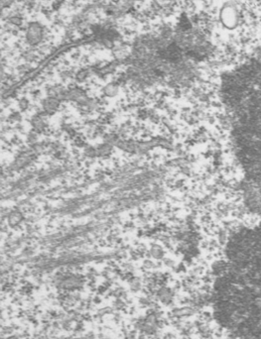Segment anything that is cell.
I'll list each match as a JSON object with an SVG mask.
<instances>
[{
  "instance_id": "cell-1",
  "label": "cell",
  "mask_w": 261,
  "mask_h": 339,
  "mask_svg": "<svg viewBox=\"0 0 261 339\" xmlns=\"http://www.w3.org/2000/svg\"><path fill=\"white\" fill-rule=\"evenodd\" d=\"M221 18L223 24L228 27V28H233L237 25L238 19H239V14L237 9L235 8L234 5H228L226 6L221 13Z\"/></svg>"
}]
</instances>
